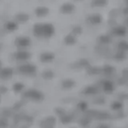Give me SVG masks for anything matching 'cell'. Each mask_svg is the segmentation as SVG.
Segmentation results:
<instances>
[{
	"label": "cell",
	"instance_id": "6da1fadb",
	"mask_svg": "<svg viewBox=\"0 0 128 128\" xmlns=\"http://www.w3.org/2000/svg\"><path fill=\"white\" fill-rule=\"evenodd\" d=\"M32 32L35 38L47 39L51 38L54 34L55 29L53 24L49 22H37L35 23Z\"/></svg>",
	"mask_w": 128,
	"mask_h": 128
},
{
	"label": "cell",
	"instance_id": "7a4b0ae2",
	"mask_svg": "<svg viewBox=\"0 0 128 128\" xmlns=\"http://www.w3.org/2000/svg\"><path fill=\"white\" fill-rule=\"evenodd\" d=\"M23 97L27 100L34 102H41L44 100V94L39 90L35 89V88H30L23 92Z\"/></svg>",
	"mask_w": 128,
	"mask_h": 128
},
{
	"label": "cell",
	"instance_id": "3957f363",
	"mask_svg": "<svg viewBox=\"0 0 128 128\" xmlns=\"http://www.w3.org/2000/svg\"><path fill=\"white\" fill-rule=\"evenodd\" d=\"M18 70L20 74L26 76H34L37 74V66L34 64L29 62H24L18 67Z\"/></svg>",
	"mask_w": 128,
	"mask_h": 128
},
{
	"label": "cell",
	"instance_id": "277c9868",
	"mask_svg": "<svg viewBox=\"0 0 128 128\" xmlns=\"http://www.w3.org/2000/svg\"><path fill=\"white\" fill-rule=\"evenodd\" d=\"M14 46L18 50H25L26 48L30 46L31 45V39L30 37L25 35L18 36L14 40Z\"/></svg>",
	"mask_w": 128,
	"mask_h": 128
},
{
	"label": "cell",
	"instance_id": "5b68a950",
	"mask_svg": "<svg viewBox=\"0 0 128 128\" xmlns=\"http://www.w3.org/2000/svg\"><path fill=\"white\" fill-rule=\"evenodd\" d=\"M13 58L18 62H26L30 59L31 54L26 50H18L13 54Z\"/></svg>",
	"mask_w": 128,
	"mask_h": 128
},
{
	"label": "cell",
	"instance_id": "8992f818",
	"mask_svg": "<svg viewBox=\"0 0 128 128\" xmlns=\"http://www.w3.org/2000/svg\"><path fill=\"white\" fill-rule=\"evenodd\" d=\"M14 75V70L11 67H2L0 69V79L8 80Z\"/></svg>",
	"mask_w": 128,
	"mask_h": 128
},
{
	"label": "cell",
	"instance_id": "52a82bcc",
	"mask_svg": "<svg viewBox=\"0 0 128 128\" xmlns=\"http://www.w3.org/2000/svg\"><path fill=\"white\" fill-rule=\"evenodd\" d=\"M14 21L19 24H25L30 20V15L26 12H18L14 15Z\"/></svg>",
	"mask_w": 128,
	"mask_h": 128
},
{
	"label": "cell",
	"instance_id": "ba28073f",
	"mask_svg": "<svg viewBox=\"0 0 128 128\" xmlns=\"http://www.w3.org/2000/svg\"><path fill=\"white\" fill-rule=\"evenodd\" d=\"M50 10L49 8L45 6H39L34 9V14L38 18H43L49 14Z\"/></svg>",
	"mask_w": 128,
	"mask_h": 128
},
{
	"label": "cell",
	"instance_id": "9c48e42d",
	"mask_svg": "<svg viewBox=\"0 0 128 128\" xmlns=\"http://www.w3.org/2000/svg\"><path fill=\"white\" fill-rule=\"evenodd\" d=\"M54 125H55V121L51 116H48V117L43 118L39 124L41 128H54Z\"/></svg>",
	"mask_w": 128,
	"mask_h": 128
},
{
	"label": "cell",
	"instance_id": "30bf717a",
	"mask_svg": "<svg viewBox=\"0 0 128 128\" xmlns=\"http://www.w3.org/2000/svg\"><path fill=\"white\" fill-rule=\"evenodd\" d=\"M4 30L7 32H14L18 29V24L14 20L13 21H6L3 25Z\"/></svg>",
	"mask_w": 128,
	"mask_h": 128
},
{
	"label": "cell",
	"instance_id": "8fae6325",
	"mask_svg": "<svg viewBox=\"0 0 128 128\" xmlns=\"http://www.w3.org/2000/svg\"><path fill=\"white\" fill-rule=\"evenodd\" d=\"M74 9H75V7L74 4H72L70 2H65L61 6V7H60V11H61L62 14H69L73 13Z\"/></svg>",
	"mask_w": 128,
	"mask_h": 128
},
{
	"label": "cell",
	"instance_id": "7c38bea8",
	"mask_svg": "<svg viewBox=\"0 0 128 128\" xmlns=\"http://www.w3.org/2000/svg\"><path fill=\"white\" fill-rule=\"evenodd\" d=\"M39 58H40V61L43 63L51 62L54 59V54L52 53V52H49V51L42 52V53L40 54Z\"/></svg>",
	"mask_w": 128,
	"mask_h": 128
},
{
	"label": "cell",
	"instance_id": "4fadbf2b",
	"mask_svg": "<svg viewBox=\"0 0 128 128\" xmlns=\"http://www.w3.org/2000/svg\"><path fill=\"white\" fill-rule=\"evenodd\" d=\"M12 88H13V91L15 92V93H22V92H24L25 86H24V84L22 82H16V83H14Z\"/></svg>",
	"mask_w": 128,
	"mask_h": 128
},
{
	"label": "cell",
	"instance_id": "5bb4252c",
	"mask_svg": "<svg viewBox=\"0 0 128 128\" xmlns=\"http://www.w3.org/2000/svg\"><path fill=\"white\" fill-rule=\"evenodd\" d=\"M88 21L92 24H98L102 22V17L99 14H92L89 16Z\"/></svg>",
	"mask_w": 128,
	"mask_h": 128
},
{
	"label": "cell",
	"instance_id": "9a60e30c",
	"mask_svg": "<svg viewBox=\"0 0 128 128\" xmlns=\"http://www.w3.org/2000/svg\"><path fill=\"white\" fill-rule=\"evenodd\" d=\"M64 41H65V42L67 44V45H73V44L75 42V38L74 35L72 34H69L67 35L66 37L65 38V39H64Z\"/></svg>",
	"mask_w": 128,
	"mask_h": 128
},
{
	"label": "cell",
	"instance_id": "2e32d148",
	"mask_svg": "<svg viewBox=\"0 0 128 128\" xmlns=\"http://www.w3.org/2000/svg\"><path fill=\"white\" fill-rule=\"evenodd\" d=\"M107 3V0H93L92 1V6H103Z\"/></svg>",
	"mask_w": 128,
	"mask_h": 128
},
{
	"label": "cell",
	"instance_id": "e0dca14e",
	"mask_svg": "<svg viewBox=\"0 0 128 128\" xmlns=\"http://www.w3.org/2000/svg\"><path fill=\"white\" fill-rule=\"evenodd\" d=\"M81 31H82V29L79 26H75V27H74L73 30H72V33L76 34H79Z\"/></svg>",
	"mask_w": 128,
	"mask_h": 128
},
{
	"label": "cell",
	"instance_id": "ac0fdd59",
	"mask_svg": "<svg viewBox=\"0 0 128 128\" xmlns=\"http://www.w3.org/2000/svg\"><path fill=\"white\" fill-rule=\"evenodd\" d=\"M124 12H125V14H126H126H128V6L126 8L125 10H124Z\"/></svg>",
	"mask_w": 128,
	"mask_h": 128
},
{
	"label": "cell",
	"instance_id": "d6986e66",
	"mask_svg": "<svg viewBox=\"0 0 128 128\" xmlns=\"http://www.w3.org/2000/svg\"><path fill=\"white\" fill-rule=\"evenodd\" d=\"M2 49V44L0 43V50H1Z\"/></svg>",
	"mask_w": 128,
	"mask_h": 128
},
{
	"label": "cell",
	"instance_id": "ffe728a7",
	"mask_svg": "<svg viewBox=\"0 0 128 128\" xmlns=\"http://www.w3.org/2000/svg\"><path fill=\"white\" fill-rule=\"evenodd\" d=\"M2 62H1V61H0V69H1V68L2 67Z\"/></svg>",
	"mask_w": 128,
	"mask_h": 128
},
{
	"label": "cell",
	"instance_id": "44dd1931",
	"mask_svg": "<svg viewBox=\"0 0 128 128\" xmlns=\"http://www.w3.org/2000/svg\"><path fill=\"white\" fill-rule=\"evenodd\" d=\"M126 3L128 4V0H126Z\"/></svg>",
	"mask_w": 128,
	"mask_h": 128
},
{
	"label": "cell",
	"instance_id": "7402d4cb",
	"mask_svg": "<svg viewBox=\"0 0 128 128\" xmlns=\"http://www.w3.org/2000/svg\"><path fill=\"white\" fill-rule=\"evenodd\" d=\"M0 102H1V96H0Z\"/></svg>",
	"mask_w": 128,
	"mask_h": 128
},
{
	"label": "cell",
	"instance_id": "603a6c76",
	"mask_svg": "<svg viewBox=\"0 0 128 128\" xmlns=\"http://www.w3.org/2000/svg\"><path fill=\"white\" fill-rule=\"evenodd\" d=\"M126 22H127V24H128V18H127V21H126Z\"/></svg>",
	"mask_w": 128,
	"mask_h": 128
},
{
	"label": "cell",
	"instance_id": "cb8c5ba5",
	"mask_svg": "<svg viewBox=\"0 0 128 128\" xmlns=\"http://www.w3.org/2000/svg\"></svg>",
	"mask_w": 128,
	"mask_h": 128
}]
</instances>
